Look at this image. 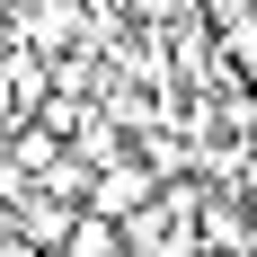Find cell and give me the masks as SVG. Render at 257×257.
Segmentation results:
<instances>
[{
  "label": "cell",
  "instance_id": "7a4b0ae2",
  "mask_svg": "<svg viewBox=\"0 0 257 257\" xmlns=\"http://www.w3.org/2000/svg\"><path fill=\"white\" fill-rule=\"evenodd\" d=\"M71 222H80L71 204H53V195H27V248L62 257V239H71Z\"/></svg>",
  "mask_w": 257,
  "mask_h": 257
},
{
  "label": "cell",
  "instance_id": "3957f363",
  "mask_svg": "<svg viewBox=\"0 0 257 257\" xmlns=\"http://www.w3.org/2000/svg\"><path fill=\"white\" fill-rule=\"evenodd\" d=\"M115 239H124L115 222H98V213H80V222H71V239H62V257H115Z\"/></svg>",
  "mask_w": 257,
  "mask_h": 257
},
{
  "label": "cell",
  "instance_id": "6da1fadb",
  "mask_svg": "<svg viewBox=\"0 0 257 257\" xmlns=\"http://www.w3.org/2000/svg\"><path fill=\"white\" fill-rule=\"evenodd\" d=\"M151 195H160V169H151V160H133V151H115L106 169H89L80 213H98V222H115V231H124L133 213H151Z\"/></svg>",
  "mask_w": 257,
  "mask_h": 257
}]
</instances>
